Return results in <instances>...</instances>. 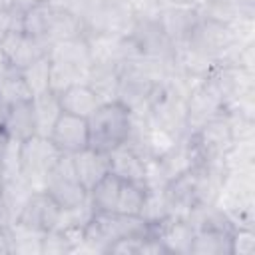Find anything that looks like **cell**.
<instances>
[{"instance_id":"cell-1","label":"cell","mask_w":255,"mask_h":255,"mask_svg":"<svg viewBox=\"0 0 255 255\" xmlns=\"http://www.w3.org/2000/svg\"><path fill=\"white\" fill-rule=\"evenodd\" d=\"M133 128L131 110L120 100L104 102L88 118V147L110 153L129 139Z\"/></svg>"},{"instance_id":"cell-2","label":"cell","mask_w":255,"mask_h":255,"mask_svg":"<svg viewBox=\"0 0 255 255\" xmlns=\"http://www.w3.org/2000/svg\"><path fill=\"white\" fill-rule=\"evenodd\" d=\"M64 153L44 135H32L20 141V175L34 191H44L46 177Z\"/></svg>"},{"instance_id":"cell-3","label":"cell","mask_w":255,"mask_h":255,"mask_svg":"<svg viewBox=\"0 0 255 255\" xmlns=\"http://www.w3.org/2000/svg\"><path fill=\"white\" fill-rule=\"evenodd\" d=\"M44 191L62 207V209H72L88 201V189L82 185L78 179L74 165H72V155H62L58 163L52 167V171L46 177Z\"/></svg>"},{"instance_id":"cell-4","label":"cell","mask_w":255,"mask_h":255,"mask_svg":"<svg viewBox=\"0 0 255 255\" xmlns=\"http://www.w3.org/2000/svg\"><path fill=\"white\" fill-rule=\"evenodd\" d=\"M60 217H62V207L46 191H32V195L24 203L16 223L26 229L46 233V231H52L58 227Z\"/></svg>"},{"instance_id":"cell-5","label":"cell","mask_w":255,"mask_h":255,"mask_svg":"<svg viewBox=\"0 0 255 255\" xmlns=\"http://www.w3.org/2000/svg\"><path fill=\"white\" fill-rule=\"evenodd\" d=\"M0 46L4 50L8 64L14 70H24L26 66L34 64L36 60L48 56V52H50V46L44 40L34 38L30 34H26L24 30H12L0 42Z\"/></svg>"},{"instance_id":"cell-6","label":"cell","mask_w":255,"mask_h":255,"mask_svg":"<svg viewBox=\"0 0 255 255\" xmlns=\"http://www.w3.org/2000/svg\"><path fill=\"white\" fill-rule=\"evenodd\" d=\"M48 137L60 149V153L74 155L88 147V120L62 112Z\"/></svg>"},{"instance_id":"cell-7","label":"cell","mask_w":255,"mask_h":255,"mask_svg":"<svg viewBox=\"0 0 255 255\" xmlns=\"http://www.w3.org/2000/svg\"><path fill=\"white\" fill-rule=\"evenodd\" d=\"M72 165L74 171L78 175V179L82 181V185L90 191L106 173L112 171V163H110V153L92 149V147H84L82 151L72 155Z\"/></svg>"},{"instance_id":"cell-8","label":"cell","mask_w":255,"mask_h":255,"mask_svg":"<svg viewBox=\"0 0 255 255\" xmlns=\"http://www.w3.org/2000/svg\"><path fill=\"white\" fill-rule=\"evenodd\" d=\"M58 100H60L62 112H68V114H74V116H80V118H86V120L102 104L98 94L86 82H78V84L68 86L66 90H62L58 94Z\"/></svg>"},{"instance_id":"cell-9","label":"cell","mask_w":255,"mask_h":255,"mask_svg":"<svg viewBox=\"0 0 255 255\" xmlns=\"http://www.w3.org/2000/svg\"><path fill=\"white\" fill-rule=\"evenodd\" d=\"M2 128L6 129L10 139H14V141H26L32 135H38V126H36V114H34L32 100L12 104L10 112H8V118H6Z\"/></svg>"},{"instance_id":"cell-10","label":"cell","mask_w":255,"mask_h":255,"mask_svg":"<svg viewBox=\"0 0 255 255\" xmlns=\"http://www.w3.org/2000/svg\"><path fill=\"white\" fill-rule=\"evenodd\" d=\"M110 163H112V171L122 179L145 183V157L137 153L129 143H124L114 151H110Z\"/></svg>"},{"instance_id":"cell-11","label":"cell","mask_w":255,"mask_h":255,"mask_svg":"<svg viewBox=\"0 0 255 255\" xmlns=\"http://www.w3.org/2000/svg\"><path fill=\"white\" fill-rule=\"evenodd\" d=\"M86 84L98 94L102 104L118 100L120 68L118 66H106V64H92L90 72L86 76Z\"/></svg>"},{"instance_id":"cell-12","label":"cell","mask_w":255,"mask_h":255,"mask_svg":"<svg viewBox=\"0 0 255 255\" xmlns=\"http://www.w3.org/2000/svg\"><path fill=\"white\" fill-rule=\"evenodd\" d=\"M122 177L116 175L114 171L106 173L90 191H88V201L94 207V211H116L120 189H122Z\"/></svg>"},{"instance_id":"cell-13","label":"cell","mask_w":255,"mask_h":255,"mask_svg":"<svg viewBox=\"0 0 255 255\" xmlns=\"http://www.w3.org/2000/svg\"><path fill=\"white\" fill-rule=\"evenodd\" d=\"M32 106H34V114H36V126H38V135L48 137L56 120L62 114V106L58 100V94L48 90L44 94H38L32 98Z\"/></svg>"},{"instance_id":"cell-14","label":"cell","mask_w":255,"mask_h":255,"mask_svg":"<svg viewBox=\"0 0 255 255\" xmlns=\"http://www.w3.org/2000/svg\"><path fill=\"white\" fill-rule=\"evenodd\" d=\"M145 195H147V185L143 181L124 179L116 211L124 213V215H139L141 207H143V201H145Z\"/></svg>"},{"instance_id":"cell-15","label":"cell","mask_w":255,"mask_h":255,"mask_svg":"<svg viewBox=\"0 0 255 255\" xmlns=\"http://www.w3.org/2000/svg\"><path fill=\"white\" fill-rule=\"evenodd\" d=\"M50 68H52V62H50V56H44L40 60H36L34 64L26 66L24 70H20L32 98L38 96V94H44L50 90Z\"/></svg>"},{"instance_id":"cell-16","label":"cell","mask_w":255,"mask_h":255,"mask_svg":"<svg viewBox=\"0 0 255 255\" xmlns=\"http://www.w3.org/2000/svg\"><path fill=\"white\" fill-rule=\"evenodd\" d=\"M0 94L10 102V104H16V102H24V100H32V94L20 74V70H12L2 82H0Z\"/></svg>"},{"instance_id":"cell-17","label":"cell","mask_w":255,"mask_h":255,"mask_svg":"<svg viewBox=\"0 0 255 255\" xmlns=\"http://www.w3.org/2000/svg\"><path fill=\"white\" fill-rule=\"evenodd\" d=\"M255 233L251 227H235L231 235V255H253Z\"/></svg>"},{"instance_id":"cell-18","label":"cell","mask_w":255,"mask_h":255,"mask_svg":"<svg viewBox=\"0 0 255 255\" xmlns=\"http://www.w3.org/2000/svg\"><path fill=\"white\" fill-rule=\"evenodd\" d=\"M22 28V12L14 8H0V42L12 32Z\"/></svg>"},{"instance_id":"cell-19","label":"cell","mask_w":255,"mask_h":255,"mask_svg":"<svg viewBox=\"0 0 255 255\" xmlns=\"http://www.w3.org/2000/svg\"><path fill=\"white\" fill-rule=\"evenodd\" d=\"M48 0H10V4H12V8L16 10V12H26V10H30V8H34V6H40V4H46Z\"/></svg>"},{"instance_id":"cell-20","label":"cell","mask_w":255,"mask_h":255,"mask_svg":"<svg viewBox=\"0 0 255 255\" xmlns=\"http://www.w3.org/2000/svg\"><path fill=\"white\" fill-rule=\"evenodd\" d=\"M14 68L8 64V60H6V56H4V50H2V46H0V82L12 72Z\"/></svg>"},{"instance_id":"cell-21","label":"cell","mask_w":255,"mask_h":255,"mask_svg":"<svg viewBox=\"0 0 255 255\" xmlns=\"http://www.w3.org/2000/svg\"><path fill=\"white\" fill-rule=\"evenodd\" d=\"M10 143H12V139H10V135L6 133V129L0 126V159L4 157V153H6V149L10 147Z\"/></svg>"},{"instance_id":"cell-22","label":"cell","mask_w":255,"mask_h":255,"mask_svg":"<svg viewBox=\"0 0 255 255\" xmlns=\"http://www.w3.org/2000/svg\"><path fill=\"white\" fill-rule=\"evenodd\" d=\"M10 102L0 94V126H4V122H6V118H8V112H10Z\"/></svg>"},{"instance_id":"cell-23","label":"cell","mask_w":255,"mask_h":255,"mask_svg":"<svg viewBox=\"0 0 255 255\" xmlns=\"http://www.w3.org/2000/svg\"><path fill=\"white\" fill-rule=\"evenodd\" d=\"M4 181H6V173H4V167H2V163H0V191H2Z\"/></svg>"}]
</instances>
